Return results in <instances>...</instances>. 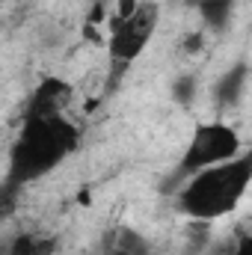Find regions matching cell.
<instances>
[{
	"instance_id": "5",
	"label": "cell",
	"mask_w": 252,
	"mask_h": 255,
	"mask_svg": "<svg viewBox=\"0 0 252 255\" xmlns=\"http://www.w3.org/2000/svg\"><path fill=\"white\" fill-rule=\"evenodd\" d=\"M71 98H74L71 83H65L63 77H45L27 98L24 116H65Z\"/></svg>"
},
{
	"instance_id": "7",
	"label": "cell",
	"mask_w": 252,
	"mask_h": 255,
	"mask_svg": "<svg viewBox=\"0 0 252 255\" xmlns=\"http://www.w3.org/2000/svg\"><path fill=\"white\" fill-rule=\"evenodd\" d=\"M247 83H250V65L247 63H235L229 71H223L214 83V101L217 107L223 110H232L244 101V92H247Z\"/></svg>"
},
{
	"instance_id": "10",
	"label": "cell",
	"mask_w": 252,
	"mask_h": 255,
	"mask_svg": "<svg viewBox=\"0 0 252 255\" xmlns=\"http://www.w3.org/2000/svg\"><path fill=\"white\" fill-rule=\"evenodd\" d=\"M196 89H199L196 77H193V74H184V77H178V80L172 83V98H175L181 107H190L193 98H196Z\"/></svg>"
},
{
	"instance_id": "6",
	"label": "cell",
	"mask_w": 252,
	"mask_h": 255,
	"mask_svg": "<svg viewBox=\"0 0 252 255\" xmlns=\"http://www.w3.org/2000/svg\"><path fill=\"white\" fill-rule=\"evenodd\" d=\"M101 255H151V241L136 232L133 226H113L104 241H101Z\"/></svg>"
},
{
	"instance_id": "1",
	"label": "cell",
	"mask_w": 252,
	"mask_h": 255,
	"mask_svg": "<svg viewBox=\"0 0 252 255\" xmlns=\"http://www.w3.org/2000/svg\"><path fill=\"white\" fill-rule=\"evenodd\" d=\"M74 148L77 128L68 116H24L3 178L6 199H12V193H18L24 184L54 172Z\"/></svg>"
},
{
	"instance_id": "4",
	"label": "cell",
	"mask_w": 252,
	"mask_h": 255,
	"mask_svg": "<svg viewBox=\"0 0 252 255\" xmlns=\"http://www.w3.org/2000/svg\"><path fill=\"white\" fill-rule=\"evenodd\" d=\"M160 24V6L154 0H139L130 12H122L110 24L107 36V57L113 77L122 74L154 39V30Z\"/></svg>"
},
{
	"instance_id": "3",
	"label": "cell",
	"mask_w": 252,
	"mask_h": 255,
	"mask_svg": "<svg viewBox=\"0 0 252 255\" xmlns=\"http://www.w3.org/2000/svg\"><path fill=\"white\" fill-rule=\"evenodd\" d=\"M241 151H244L241 133L232 125H226V122H202V125L193 128L187 148H184L181 160L172 169V184L181 187L190 175H196L202 169H211L217 163H226V160L238 157Z\"/></svg>"
},
{
	"instance_id": "2",
	"label": "cell",
	"mask_w": 252,
	"mask_h": 255,
	"mask_svg": "<svg viewBox=\"0 0 252 255\" xmlns=\"http://www.w3.org/2000/svg\"><path fill=\"white\" fill-rule=\"evenodd\" d=\"M252 187V145L238 157L190 175L175 193V208L187 220L217 223L238 211Z\"/></svg>"
},
{
	"instance_id": "8",
	"label": "cell",
	"mask_w": 252,
	"mask_h": 255,
	"mask_svg": "<svg viewBox=\"0 0 252 255\" xmlns=\"http://www.w3.org/2000/svg\"><path fill=\"white\" fill-rule=\"evenodd\" d=\"M196 6H199L202 24L208 30H214V33H223L232 24V15H235L238 0H196Z\"/></svg>"
},
{
	"instance_id": "9",
	"label": "cell",
	"mask_w": 252,
	"mask_h": 255,
	"mask_svg": "<svg viewBox=\"0 0 252 255\" xmlns=\"http://www.w3.org/2000/svg\"><path fill=\"white\" fill-rule=\"evenodd\" d=\"M54 238H45V235H36V232H18L9 247L6 255H51L54 253Z\"/></svg>"
},
{
	"instance_id": "11",
	"label": "cell",
	"mask_w": 252,
	"mask_h": 255,
	"mask_svg": "<svg viewBox=\"0 0 252 255\" xmlns=\"http://www.w3.org/2000/svg\"><path fill=\"white\" fill-rule=\"evenodd\" d=\"M235 255H252V235H244L235 247Z\"/></svg>"
}]
</instances>
